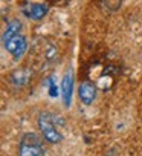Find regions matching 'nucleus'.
<instances>
[{
    "label": "nucleus",
    "instance_id": "obj_1",
    "mask_svg": "<svg viewBox=\"0 0 142 156\" xmlns=\"http://www.w3.org/2000/svg\"><path fill=\"white\" fill-rule=\"evenodd\" d=\"M44 154H46L44 142L37 133L28 132L22 136L19 144V156H44Z\"/></svg>",
    "mask_w": 142,
    "mask_h": 156
},
{
    "label": "nucleus",
    "instance_id": "obj_2",
    "mask_svg": "<svg viewBox=\"0 0 142 156\" xmlns=\"http://www.w3.org/2000/svg\"><path fill=\"white\" fill-rule=\"evenodd\" d=\"M38 129L44 138V141L50 142V144H58L63 141V133L58 130V127L55 126V118L52 113L49 112H41L38 115Z\"/></svg>",
    "mask_w": 142,
    "mask_h": 156
},
{
    "label": "nucleus",
    "instance_id": "obj_3",
    "mask_svg": "<svg viewBox=\"0 0 142 156\" xmlns=\"http://www.w3.org/2000/svg\"><path fill=\"white\" fill-rule=\"evenodd\" d=\"M2 40H3L5 49L11 54V57L14 60H20L25 57V54L28 51V41L22 32L14 34V35H3Z\"/></svg>",
    "mask_w": 142,
    "mask_h": 156
},
{
    "label": "nucleus",
    "instance_id": "obj_4",
    "mask_svg": "<svg viewBox=\"0 0 142 156\" xmlns=\"http://www.w3.org/2000/svg\"><path fill=\"white\" fill-rule=\"evenodd\" d=\"M74 70L72 69H67L63 75V80H61V98H63V104L66 107H70L72 104V95H74Z\"/></svg>",
    "mask_w": 142,
    "mask_h": 156
},
{
    "label": "nucleus",
    "instance_id": "obj_5",
    "mask_svg": "<svg viewBox=\"0 0 142 156\" xmlns=\"http://www.w3.org/2000/svg\"><path fill=\"white\" fill-rule=\"evenodd\" d=\"M78 98L86 106L93 104V101L96 100V87L89 81H83L78 87Z\"/></svg>",
    "mask_w": 142,
    "mask_h": 156
},
{
    "label": "nucleus",
    "instance_id": "obj_6",
    "mask_svg": "<svg viewBox=\"0 0 142 156\" xmlns=\"http://www.w3.org/2000/svg\"><path fill=\"white\" fill-rule=\"evenodd\" d=\"M47 11H49V8L44 3H29L28 6H25L23 14L28 19L38 22V20H43L44 19V16L47 14Z\"/></svg>",
    "mask_w": 142,
    "mask_h": 156
},
{
    "label": "nucleus",
    "instance_id": "obj_7",
    "mask_svg": "<svg viewBox=\"0 0 142 156\" xmlns=\"http://www.w3.org/2000/svg\"><path fill=\"white\" fill-rule=\"evenodd\" d=\"M29 78H31V72H29V70H26V69H16V70L11 73L9 80H11V83H12L14 86L23 87V86H26V84L29 83Z\"/></svg>",
    "mask_w": 142,
    "mask_h": 156
},
{
    "label": "nucleus",
    "instance_id": "obj_8",
    "mask_svg": "<svg viewBox=\"0 0 142 156\" xmlns=\"http://www.w3.org/2000/svg\"><path fill=\"white\" fill-rule=\"evenodd\" d=\"M46 87H47V92L52 98H55L58 95V87H57V83H55V76H49L46 80Z\"/></svg>",
    "mask_w": 142,
    "mask_h": 156
}]
</instances>
